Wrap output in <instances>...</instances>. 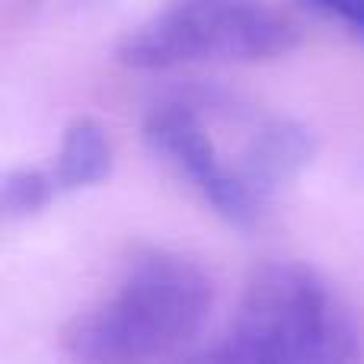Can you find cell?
<instances>
[{"mask_svg":"<svg viewBox=\"0 0 364 364\" xmlns=\"http://www.w3.org/2000/svg\"><path fill=\"white\" fill-rule=\"evenodd\" d=\"M144 141L227 224L252 227L314 157V134L272 112L211 100L160 102Z\"/></svg>","mask_w":364,"mask_h":364,"instance_id":"cell-1","label":"cell"},{"mask_svg":"<svg viewBox=\"0 0 364 364\" xmlns=\"http://www.w3.org/2000/svg\"><path fill=\"white\" fill-rule=\"evenodd\" d=\"M214 284L198 262L166 250L132 259L115 288L64 326L74 364H157L198 336Z\"/></svg>","mask_w":364,"mask_h":364,"instance_id":"cell-2","label":"cell"},{"mask_svg":"<svg viewBox=\"0 0 364 364\" xmlns=\"http://www.w3.org/2000/svg\"><path fill=\"white\" fill-rule=\"evenodd\" d=\"M208 364H364V336L323 275L272 262L250 278Z\"/></svg>","mask_w":364,"mask_h":364,"instance_id":"cell-3","label":"cell"},{"mask_svg":"<svg viewBox=\"0 0 364 364\" xmlns=\"http://www.w3.org/2000/svg\"><path fill=\"white\" fill-rule=\"evenodd\" d=\"M297 29L269 0H170L119 42L132 70H170L186 64H250L288 55Z\"/></svg>","mask_w":364,"mask_h":364,"instance_id":"cell-4","label":"cell"},{"mask_svg":"<svg viewBox=\"0 0 364 364\" xmlns=\"http://www.w3.org/2000/svg\"><path fill=\"white\" fill-rule=\"evenodd\" d=\"M55 195L80 192L100 186L112 173V141L109 132L93 119H74L61 134L55 166H45Z\"/></svg>","mask_w":364,"mask_h":364,"instance_id":"cell-5","label":"cell"},{"mask_svg":"<svg viewBox=\"0 0 364 364\" xmlns=\"http://www.w3.org/2000/svg\"><path fill=\"white\" fill-rule=\"evenodd\" d=\"M58 195L48 182L45 166H19L10 170L4 179V208L10 218H29V214L42 211L51 205Z\"/></svg>","mask_w":364,"mask_h":364,"instance_id":"cell-6","label":"cell"},{"mask_svg":"<svg viewBox=\"0 0 364 364\" xmlns=\"http://www.w3.org/2000/svg\"><path fill=\"white\" fill-rule=\"evenodd\" d=\"M301 4L329 23L342 26L348 36H355L364 45V0H301Z\"/></svg>","mask_w":364,"mask_h":364,"instance_id":"cell-7","label":"cell"}]
</instances>
